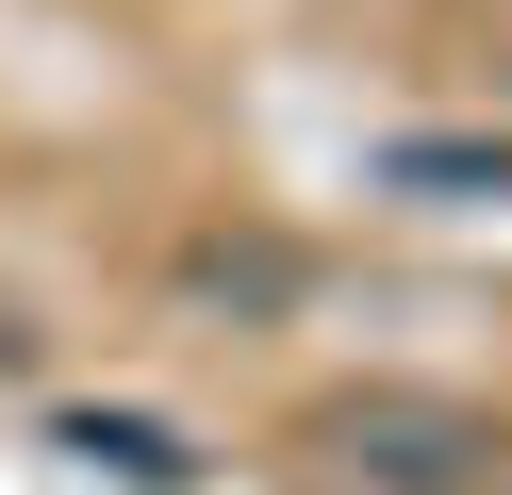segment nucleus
<instances>
[{"label": "nucleus", "mask_w": 512, "mask_h": 495, "mask_svg": "<svg viewBox=\"0 0 512 495\" xmlns=\"http://www.w3.org/2000/svg\"><path fill=\"white\" fill-rule=\"evenodd\" d=\"M479 429L463 413H347V479H463Z\"/></svg>", "instance_id": "1"}]
</instances>
